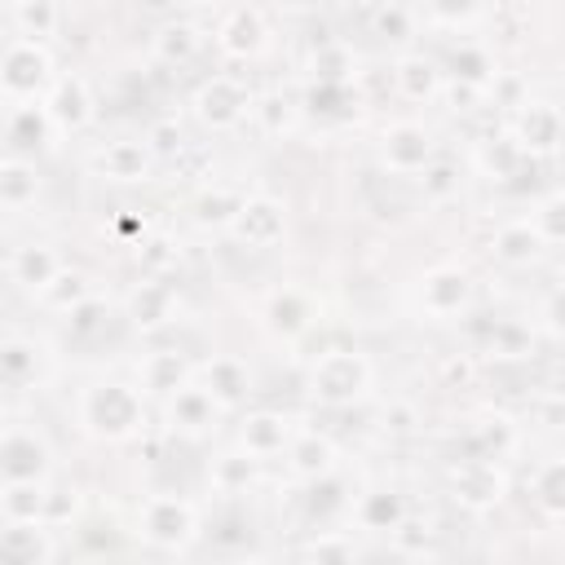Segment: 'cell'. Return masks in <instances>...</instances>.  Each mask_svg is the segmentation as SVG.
Listing matches in <instances>:
<instances>
[{
  "instance_id": "obj_1",
  "label": "cell",
  "mask_w": 565,
  "mask_h": 565,
  "mask_svg": "<svg viewBox=\"0 0 565 565\" xmlns=\"http://www.w3.org/2000/svg\"><path fill=\"white\" fill-rule=\"evenodd\" d=\"M141 419H146V411H141V393L132 384H88L79 397V424L97 437L119 441V437L137 433Z\"/></svg>"
},
{
  "instance_id": "obj_2",
  "label": "cell",
  "mask_w": 565,
  "mask_h": 565,
  "mask_svg": "<svg viewBox=\"0 0 565 565\" xmlns=\"http://www.w3.org/2000/svg\"><path fill=\"white\" fill-rule=\"evenodd\" d=\"M371 384H375V371L353 349H331L309 366V397L322 406H349V402L366 397Z\"/></svg>"
},
{
  "instance_id": "obj_3",
  "label": "cell",
  "mask_w": 565,
  "mask_h": 565,
  "mask_svg": "<svg viewBox=\"0 0 565 565\" xmlns=\"http://www.w3.org/2000/svg\"><path fill=\"white\" fill-rule=\"evenodd\" d=\"M137 534L159 552H181L199 534V512L181 494H150L137 508Z\"/></svg>"
},
{
  "instance_id": "obj_4",
  "label": "cell",
  "mask_w": 565,
  "mask_h": 565,
  "mask_svg": "<svg viewBox=\"0 0 565 565\" xmlns=\"http://www.w3.org/2000/svg\"><path fill=\"white\" fill-rule=\"evenodd\" d=\"M53 84V57L40 40H9L0 53V88L18 102V106H35V97H44Z\"/></svg>"
},
{
  "instance_id": "obj_5",
  "label": "cell",
  "mask_w": 565,
  "mask_h": 565,
  "mask_svg": "<svg viewBox=\"0 0 565 565\" xmlns=\"http://www.w3.org/2000/svg\"><path fill=\"white\" fill-rule=\"evenodd\" d=\"M49 446L35 428H22V424H9L0 428V490L4 486H31V481H44L49 477Z\"/></svg>"
},
{
  "instance_id": "obj_6",
  "label": "cell",
  "mask_w": 565,
  "mask_h": 565,
  "mask_svg": "<svg viewBox=\"0 0 565 565\" xmlns=\"http://www.w3.org/2000/svg\"><path fill=\"white\" fill-rule=\"evenodd\" d=\"M194 115L207 124V128H238L247 115H252V93L238 75H212L194 88Z\"/></svg>"
},
{
  "instance_id": "obj_7",
  "label": "cell",
  "mask_w": 565,
  "mask_h": 565,
  "mask_svg": "<svg viewBox=\"0 0 565 565\" xmlns=\"http://www.w3.org/2000/svg\"><path fill=\"white\" fill-rule=\"evenodd\" d=\"M380 163L393 172V177H415L433 163V132L415 119H397L384 128L380 137Z\"/></svg>"
},
{
  "instance_id": "obj_8",
  "label": "cell",
  "mask_w": 565,
  "mask_h": 565,
  "mask_svg": "<svg viewBox=\"0 0 565 565\" xmlns=\"http://www.w3.org/2000/svg\"><path fill=\"white\" fill-rule=\"evenodd\" d=\"M282 230H287V212H282V203L269 199V194L243 199V203L234 207V216H230V234H234L238 243H247V247H274V243L282 238Z\"/></svg>"
},
{
  "instance_id": "obj_9",
  "label": "cell",
  "mask_w": 565,
  "mask_h": 565,
  "mask_svg": "<svg viewBox=\"0 0 565 565\" xmlns=\"http://www.w3.org/2000/svg\"><path fill=\"white\" fill-rule=\"evenodd\" d=\"M265 40H269V26H265V13H260V9L238 4V9H225V13H221L216 49H221L225 57L247 62V57H256V53L265 49Z\"/></svg>"
},
{
  "instance_id": "obj_10",
  "label": "cell",
  "mask_w": 565,
  "mask_h": 565,
  "mask_svg": "<svg viewBox=\"0 0 565 565\" xmlns=\"http://www.w3.org/2000/svg\"><path fill=\"white\" fill-rule=\"evenodd\" d=\"M44 115L57 128H84L93 119V93L84 75H53L44 93Z\"/></svg>"
},
{
  "instance_id": "obj_11",
  "label": "cell",
  "mask_w": 565,
  "mask_h": 565,
  "mask_svg": "<svg viewBox=\"0 0 565 565\" xmlns=\"http://www.w3.org/2000/svg\"><path fill=\"white\" fill-rule=\"evenodd\" d=\"M163 415H168V428L172 433H181V437H207L216 428V419H221V406L199 384H185V388H177L168 397Z\"/></svg>"
},
{
  "instance_id": "obj_12",
  "label": "cell",
  "mask_w": 565,
  "mask_h": 565,
  "mask_svg": "<svg viewBox=\"0 0 565 565\" xmlns=\"http://www.w3.org/2000/svg\"><path fill=\"white\" fill-rule=\"evenodd\" d=\"M199 388H203L221 411H230V406H238V402L252 393V371H247L243 358L221 353V358L203 362V384H199Z\"/></svg>"
},
{
  "instance_id": "obj_13",
  "label": "cell",
  "mask_w": 565,
  "mask_h": 565,
  "mask_svg": "<svg viewBox=\"0 0 565 565\" xmlns=\"http://www.w3.org/2000/svg\"><path fill=\"white\" fill-rule=\"evenodd\" d=\"M503 472L494 468V459H468L455 468V499L468 508H494L503 499Z\"/></svg>"
},
{
  "instance_id": "obj_14",
  "label": "cell",
  "mask_w": 565,
  "mask_h": 565,
  "mask_svg": "<svg viewBox=\"0 0 565 565\" xmlns=\"http://www.w3.org/2000/svg\"><path fill=\"white\" fill-rule=\"evenodd\" d=\"M561 141V110L552 102H525L516 115V150H556Z\"/></svg>"
},
{
  "instance_id": "obj_15",
  "label": "cell",
  "mask_w": 565,
  "mask_h": 565,
  "mask_svg": "<svg viewBox=\"0 0 565 565\" xmlns=\"http://www.w3.org/2000/svg\"><path fill=\"white\" fill-rule=\"evenodd\" d=\"M93 168L110 181H146L154 168V154L146 150V141H106L93 159Z\"/></svg>"
},
{
  "instance_id": "obj_16",
  "label": "cell",
  "mask_w": 565,
  "mask_h": 565,
  "mask_svg": "<svg viewBox=\"0 0 565 565\" xmlns=\"http://www.w3.org/2000/svg\"><path fill=\"white\" fill-rule=\"evenodd\" d=\"M287 441H291V424H287V415H278V411H252V415L238 424V446H243L252 459L278 455Z\"/></svg>"
},
{
  "instance_id": "obj_17",
  "label": "cell",
  "mask_w": 565,
  "mask_h": 565,
  "mask_svg": "<svg viewBox=\"0 0 565 565\" xmlns=\"http://www.w3.org/2000/svg\"><path fill=\"white\" fill-rule=\"evenodd\" d=\"M53 543L49 525H4L0 530V565H49Z\"/></svg>"
},
{
  "instance_id": "obj_18",
  "label": "cell",
  "mask_w": 565,
  "mask_h": 565,
  "mask_svg": "<svg viewBox=\"0 0 565 565\" xmlns=\"http://www.w3.org/2000/svg\"><path fill=\"white\" fill-rule=\"evenodd\" d=\"M57 274H62V256H57L49 243H26V247H18L13 260H9V278H13L18 287H31V291H44Z\"/></svg>"
},
{
  "instance_id": "obj_19",
  "label": "cell",
  "mask_w": 565,
  "mask_h": 565,
  "mask_svg": "<svg viewBox=\"0 0 565 565\" xmlns=\"http://www.w3.org/2000/svg\"><path fill=\"white\" fill-rule=\"evenodd\" d=\"M393 84H397V93L406 102H428V97L441 93V71L424 53H402L397 66H393Z\"/></svg>"
},
{
  "instance_id": "obj_20",
  "label": "cell",
  "mask_w": 565,
  "mask_h": 565,
  "mask_svg": "<svg viewBox=\"0 0 565 565\" xmlns=\"http://www.w3.org/2000/svg\"><path fill=\"white\" fill-rule=\"evenodd\" d=\"M419 305H424V313H433V318L459 313V309L468 305V278H463L459 269H437V274H428L424 287H419Z\"/></svg>"
},
{
  "instance_id": "obj_21",
  "label": "cell",
  "mask_w": 565,
  "mask_h": 565,
  "mask_svg": "<svg viewBox=\"0 0 565 565\" xmlns=\"http://www.w3.org/2000/svg\"><path fill=\"white\" fill-rule=\"evenodd\" d=\"M172 313H177L172 287H163V282H154V278H146V282L132 287V296H128V318H132L141 331H154V327L172 322Z\"/></svg>"
},
{
  "instance_id": "obj_22",
  "label": "cell",
  "mask_w": 565,
  "mask_h": 565,
  "mask_svg": "<svg viewBox=\"0 0 565 565\" xmlns=\"http://www.w3.org/2000/svg\"><path fill=\"white\" fill-rule=\"evenodd\" d=\"M150 49H154V57L168 62V66L190 62V57L203 49V26H194L190 18H172V22H163V26L150 35Z\"/></svg>"
},
{
  "instance_id": "obj_23",
  "label": "cell",
  "mask_w": 565,
  "mask_h": 565,
  "mask_svg": "<svg viewBox=\"0 0 565 565\" xmlns=\"http://www.w3.org/2000/svg\"><path fill=\"white\" fill-rule=\"evenodd\" d=\"M265 322H269L278 335L296 340V335H305V331L313 327V305H309V296L296 291V287L274 291V296H269V309H265Z\"/></svg>"
},
{
  "instance_id": "obj_24",
  "label": "cell",
  "mask_w": 565,
  "mask_h": 565,
  "mask_svg": "<svg viewBox=\"0 0 565 565\" xmlns=\"http://www.w3.org/2000/svg\"><path fill=\"white\" fill-rule=\"evenodd\" d=\"M287 468L296 477H305V481H318V477H327L335 468V446L327 437H318V433H300V437L287 441Z\"/></svg>"
},
{
  "instance_id": "obj_25",
  "label": "cell",
  "mask_w": 565,
  "mask_h": 565,
  "mask_svg": "<svg viewBox=\"0 0 565 565\" xmlns=\"http://www.w3.org/2000/svg\"><path fill=\"white\" fill-rule=\"evenodd\" d=\"M543 247H547V243L539 238V230H534L530 221H508V225H499L494 238H490V252H494L503 265H530Z\"/></svg>"
},
{
  "instance_id": "obj_26",
  "label": "cell",
  "mask_w": 565,
  "mask_h": 565,
  "mask_svg": "<svg viewBox=\"0 0 565 565\" xmlns=\"http://www.w3.org/2000/svg\"><path fill=\"white\" fill-rule=\"evenodd\" d=\"M44 499L49 486L31 481V486H4L0 490V512L9 525H44Z\"/></svg>"
},
{
  "instance_id": "obj_27",
  "label": "cell",
  "mask_w": 565,
  "mask_h": 565,
  "mask_svg": "<svg viewBox=\"0 0 565 565\" xmlns=\"http://www.w3.org/2000/svg\"><path fill=\"white\" fill-rule=\"evenodd\" d=\"M40 194V172L26 159H0V203L4 207H31Z\"/></svg>"
},
{
  "instance_id": "obj_28",
  "label": "cell",
  "mask_w": 565,
  "mask_h": 565,
  "mask_svg": "<svg viewBox=\"0 0 565 565\" xmlns=\"http://www.w3.org/2000/svg\"><path fill=\"white\" fill-rule=\"evenodd\" d=\"M9 18H13V31H18V40H49V35H57V26H62V9L57 4H49V0H26V4H13L9 9Z\"/></svg>"
},
{
  "instance_id": "obj_29",
  "label": "cell",
  "mask_w": 565,
  "mask_h": 565,
  "mask_svg": "<svg viewBox=\"0 0 565 565\" xmlns=\"http://www.w3.org/2000/svg\"><path fill=\"white\" fill-rule=\"evenodd\" d=\"M141 388L172 397L177 388H185V362L177 353H146L141 358Z\"/></svg>"
},
{
  "instance_id": "obj_30",
  "label": "cell",
  "mask_w": 565,
  "mask_h": 565,
  "mask_svg": "<svg viewBox=\"0 0 565 565\" xmlns=\"http://www.w3.org/2000/svg\"><path fill=\"white\" fill-rule=\"evenodd\" d=\"M353 516H358L362 530H393V525L406 516V503H402V494H393V490H371V494L358 499Z\"/></svg>"
},
{
  "instance_id": "obj_31",
  "label": "cell",
  "mask_w": 565,
  "mask_h": 565,
  "mask_svg": "<svg viewBox=\"0 0 565 565\" xmlns=\"http://www.w3.org/2000/svg\"><path fill=\"white\" fill-rule=\"evenodd\" d=\"M256 463H260V459H252L247 450H230V455H221V459L212 463V486H216L221 494H243V490L256 481Z\"/></svg>"
},
{
  "instance_id": "obj_32",
  "label": "cell",
  "mask_w": 565,
  "mask_h": 565,
  "mask_svg": "<svg viewBox=\"0 0 565 565\" xmlns=\"http://www.w3.org/2000/svg\"><path fill=\"white\" fill-rule=\"evenodd\" d=\"M40 371V349L31 340H0V380L4 384H26Z\"/></svg>"
},
{
  "instance_id": "obj_33",
  "label": "cell",
  "mask_w": 565,
  "mask_h": 565,
  "mask_svg": "<svg viewBox=\"0 0 565 565\" xmlns=\"http://www.w3.org/2000/svg\"><path fill=\"white\" fill-rule=\"evenodd\" d=\"M305 556H309V565H358V547H353V539H349V534H335V530L309 539Z\"/></svg>"
},
{
  "instance_id": "obj_34",
  "label": "cell",
  "mask_w": 565,
  "mask_h": 565,
  "mask_svg": "<svg viewBox=\"0 0 565 565\" xmlns=\"http://www.w3.org/2000/svg\"><path fill=\"white\" fill-rule=\"evenodd\" d=\"M88 296H93V291H88V282H84L79 274H66V269H62V274H57V278H53L44 291H40V300H44L49 309H57V313L79 309Z\"/></svg>"
},
{
  "instance_id": "obj_35",
  "label": "cell",
  "mask_w": 565,
  "mask_h": 565,
  "mask_svg": "<svg viewBox=\"0 0 565 565\" xmlns=\"http://www.w3.org/2000/svg\"><path fill=\"white\" fill-rule=\"evenodd\" d=\"M415 9H402V4H388V9H371V31L384 35V40H406L415 35Z\"/></svg>"
},
{
  "instance_id": "obj_36",
  "label": "cell",
  "mask_w": 565,
  "mask_h": 565,
  "mask_svg": "<svg viewBox=\"0 0 565 565\" xmlns=\"http://www.w3.org/2000/svg\"><path fill=\"white\" fill-rule=\"evenodd\" d=\"M419 185H424V194H428L433 203H441V199L459 194V168L446 163V159H433V163L419 172Z\"/></svg>"
},
{
  "instance_id": "obj_37",
  "label": "cell",
  "mask_w": 565,
  "mask_h": 565,
  "mask_svg": "<svg viewBox=\"0 0 565 565\" xmlns=\"http://www.w3.org/2000/svg\"><path fill=\"white\" fill-rule=\"evenodd\" d=\"M146 150H150L154 159L181 150V124H177V119H159V124H150V132H146Z\"/></svg>"
},
{
  "instance_id": "obj_38",
  "label": "cell",
  "mask_w": 565,
  "mask_h": 565,
  "mask_svg": "<svg viewBox=\"0 0 565 565\" xmlns=\"http://www.w3.org/2000/svg\"><path fill=\"white\" fill-rule=\"evenodd\" d=\"M388 534H393V543H397L402 552H415V556H424V547H428V539H433V534H428V521H411V516H402Z\"/></svg>"
},
{
  "instance_id": "obj_39",
  "label": "cell",
  "mask_w": 565,
  "mask_h": 565,
  "mask_svg": "<svg viewBox=\"0 0 565 565\" xmlns=\"http://www.w3.org/2000/svg\"><path fill=\"white\" fill-rule=\"evenodd\" d=\"M539 503H543L547 516L561 512V463H547V468L539 472Z\"/></svg>"
},
{
  "instance_id": "obj_40",
  "label": "cell",
  "mask_w": 565,
  "mask_h": 565,
  "mask_svg": "<svg viewBox=\"0 0 565 565\" xmlns=\"http://www.w3.org/2000/svg\"><path fill=\"white\" fill-rule=\"evenodd\" d=\"M177 252H172V238H163V234H154L150 243H141V252H137V260L146 265V269H159V265H168Z\"/></svg>"
}]
</instances>
